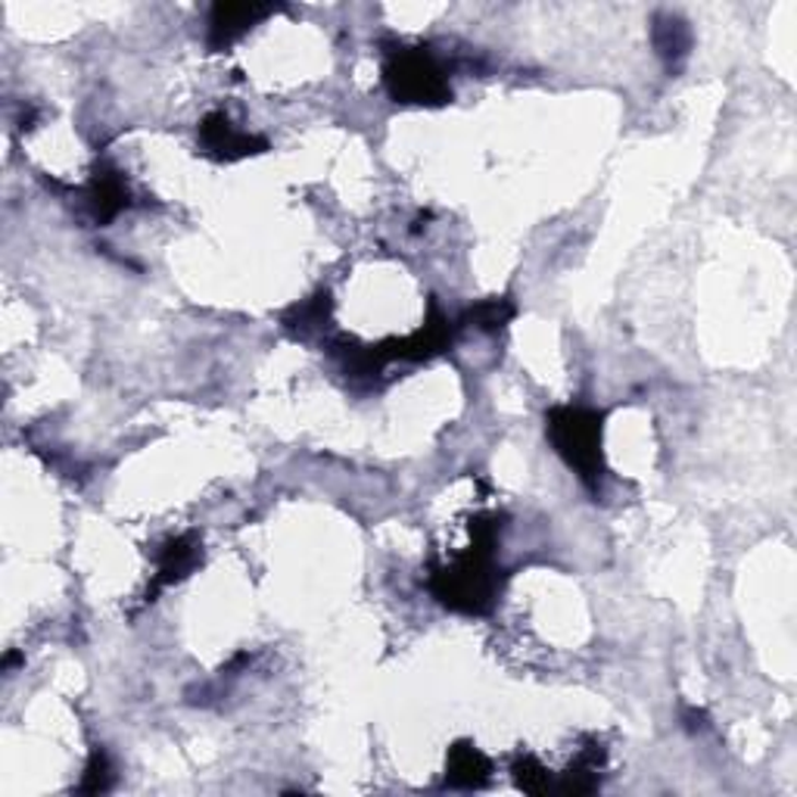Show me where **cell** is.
<instances>
[{"label":"cell","instance_id":"cell-1","mask_svg":"<svg viewBox=\"0 0 797 797\" xmlns=\"http://www.w3.org/2000/svg\"><path fill=\"white\" fill-rule=\"evenodd\" d=\"M548 433L555 449L588 486L602 477V415L586 408H558L548 418Z\"/></svg>","mask_w":797,"mask_h":797},{"label":"cell","instance_id":"cell-2","mask_svg":"<svg viewBox=\"0 0 797 797\" xmlns=\"http://www.w3.org/2000/svg\"><path fill=\"white\" fill-rule=\"evenodd\" d=\"M386 84L402 104H442L449 100V82L440 63L427 50H398L386 66Z\"/></svg>","mask_w":797,"mask_h":797},{"label":"cell","instance_id":"cell-3","mask_svg":"<svg viewBox=\"0 0 797 797\" xmlns=\"http://www.w3.org/2000/svg\"><path fill=\"white\" fill-rule=\"evenodd\" d=\"M269 13H272L269 7H255V3H218L210 20V44L215 50L231 47L252 22L269 16Z\"/></svg>","mask_w":797,"mask_h":797},{"label":"cell","instance_id":"cell-4","mask_svg":"<svg viewBox=\"0 0 797 797\" xmlns=\"http://www.w3.org/2000/svg\"><path fill=\"white\" fill-rule=\"evenodd\" d=\"M203 141H206V147L215 150L218 156H225V159H237V156H247L252 153V147H265L262 141H255L250 134H243V131H237V128L228 122V116H222V112H212L206 116V122H203Z\"/></svg>","mask_w":797,"mask_h":797},{"label":"cell","instance_id":"cell-5","mask_svg":"<svg viewBox=\"0 0 797 797\" xmlns=\"http://www.w3.org/2000/svg\"><path fill=\"white\" fill-rule=\"evenodd\" d=\"M87 206L94 212L97 222H109L128 206V188L126 181L116 171H104L94 178L91 193H87Z\"/></svg>","mask_w":797,"mask_h":797},{"label":"cell","instance_id":"cell-6","mask_svg":"<svg viewBox=\"0 0 797 797\" xmlns=\"http://www.w3.org/2000/svg\"><path fill=\"white\" fill-rule=\"evenodd\" d=\"M197 561H200V546H197V539L181 536V539L168 543V546L163 548V555H159V576H156V586H168V583L188 576L190 570L197 567Z\"/></svg>","mask_w":797,"mask_h":797},{"label":"cell","instance_id":"cell-7","mask_svg":"<svg viewBox=\"0 0 797 797\" xmlns=\"http://www.w3.org/2000/svg\"><path fill=\"white\" fill-rule=\"evenodd\" d=\"M489 776V760L471 748V745H459L452 751V760H449V782L452 785H462V788H477L483 785Z\"/></svg>","mask_w":797,"mask_h":797},{"label":"cell","instance_id":"cell-8","mask_svg":"<svg viewBox=\"0 0 797 797\" xmlns=\"http://www.w3.org/2000/svg\"><path fill=\"white\" fill-rule=\"evenodd\" d=\"M686 47H689V32H686V25H682V22L667 20L657 25V50H661L667 60L682 57V53H686Z\"/></svg>","mask_w":797,"mask_h":797},{"label":"cell","instance_id":"cell-9","mask_svg":"<svg viewBox=\"0 0 797 797\" xmlns=\"http://www.w3.org/2000/svg\"><path fill=\"white\" fill-rule=\"evenodd\" d=\"M471 318L480 324V328H502L504 321L511 318V306H504L502 299H489V302H483L477 306Z\"/></svg>","mask_w":797,"mask_h":797},{"label":"cell","instance_id":"cell-10","mask_svg":"<svg viewBox=\"0 0 797 797\" xmlns=\"http://www.w3.org/2000/svg\"><path fill=\"white\" fill-rule=\"evenodd\" d=\"M109 785V760L104 751H94L91 763H87V773H84L82 788L84 792H104Z\"/></svg>","mask_w":797,"mask_h":797}]
</instances>
